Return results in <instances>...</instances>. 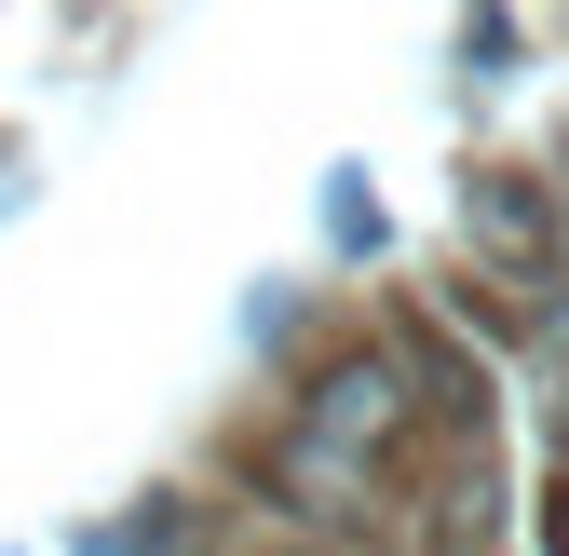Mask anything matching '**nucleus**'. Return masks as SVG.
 <instances>
[{
	"label": "nucleus",
	"mask_w": 569,
	"mask_h": 556,
	"mask_svg": "<svg viewBox=\"0 0 569 556\" xmlns=\"http://www.w3.org/2000/svg\"><path fill=\"white\" fill-rule=\"evenodd\" d=\"M393 435H407V394H393V367H380V354H352V367H326V380H312V407H299V475L352 489V475H367Z\"/></svg>",
	"instance_id": "1"
},
{
	"label": "nucleus",
	"mask_w": 569,
	"mask_h": 556,
	"mask_svg": "<svg viewBox=\"0 0 569 556\" xmlns=\"http://www.w3.org/2000/svg\"><path fill=\"white\" fill-rule=\"evenodd\" d=\"M475 245L516 271V286H556V218L529 203V177H475Z\"/></svg>",
	"instance_id": "2"
},
{
	"label": "nucleus",
	"mask_w": 569,
	"mask_h": 556,
	"mask_svg": "<svg viewBox=\"0 0 569 556\" xmlns=\"http://www.w3.org/2000/svg\"><path fill=\"white\" fill-rule=\"evenodd\" d=\"M542 556H569V489H542Z\"/></svg>",
	"instance_id": "3"
}]
</instances>
